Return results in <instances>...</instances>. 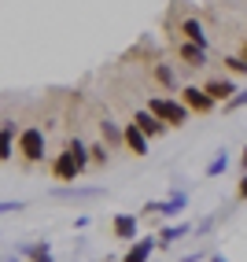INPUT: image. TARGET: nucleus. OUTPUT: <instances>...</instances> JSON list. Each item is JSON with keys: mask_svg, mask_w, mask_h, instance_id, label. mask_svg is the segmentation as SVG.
<instances>
[{"mask_svg": "<svg viewBox=\"0 0 247 262\" xmlns=\"http://www.w3.org/2000/svg\"><path fill=\"white\" fill-rule=\"evenodd\" d=\"M207 262H229V258H225V255H210Z\"/></svg>", "mask_w": 247, "mask_h": 262, "instance_id": "nucleus-28", "label": "nucleus"}, {"mask_svg": "<svg viewBox=\"0 0 247 262\" xmlns=\"http://www.w3.org/2000/svg\"><path fill=\"white\" fill-rule=\"evenodd\" d=\"M151 251H155V236H137V240H129V248H126V255H122V262H148Z\"/></svg>", "mask_w": 247, "mask_h": 262, "instance_id": "nucleus-13", "label": "nucleus"}, {"mask_svg": "<svg viewBox=\"0 0 247 262\" xmlns=\"http://www.w3.org/2000/svg\"><path fill=\"white\" fill-rule=\"evenodd\" d=\"M19 255L30 258V262H56V255H52V244H48V240H30V244H23Z\"/></svg>", "mask_w": 247, "mask_h": 262, "instance_id": "nucleus-17", "label": "nucleus"}, {"mask_svg": "<svg viewBox=\"0 0 247 262\" xmlns=\"http://www.w3.org/2000/svg\"><path fill=\"white\" fill-rule=\"evenodd\" d=\"M151 81L163 93H177L181 89V78H177V71H173V63H166V59H155L151 63Z\"/></svg>", "mask_w": 247, "mask_h": 262, "instance_id": "nucleus-11", "label": "nucleus"}, {"mask_svg": "<svg viewBox=\"0 0 247 262\" xmlns=\"http://www.w3.org/2000/svg\"><path fill=\"white\" fill-rule=\"evenodd\" d=\"M144 107H148L151 115H159L170 129H181L185 122H192V111L181 103V96H177V93H155V96H148Z\"/></svg>", "mask_w": 247, "mask_h": 262, "instance_id": "nucleus-1", "label": "nucleus"}, {"mask_svg": "<svg viewBox=\"0 0 247 262\" xmlns=\"http://www.w3.org/2000/svg\"><path fill=\"white\" fill-rule=\"evenodd\" d=\"M111 233L118 236V240H137V233H140V222L133 218V214H126V211H122V214H115V222H111Z\"/></svg>", "mask_w": 247, "mask_h": 262, "instance_id": "nucleus-16", "label": "nucleus"}, {"mask_svg": "<svg viewBox=\"0 0 247 262\" xmlns=\"http://www.w3.org/2000/svg\"><path fill=\"white\" fill-rule=\"evenodd\" d=\"M23 200H0V218H4V214H15V211H23Z\"/></svg>", "mask_w": 247, "mask_h": 262, "instance_id": "nucleus-23", "label": "nucleus"}, {"mask_svg": "<svg viewBox=\"0 0 247 262\" xmlns=\"http://www.w3.org/2000/svg\"><path fill=\"white\" fill-rule=\"evenodd\" d=\"M122 148H126L129 155H137V159H144V155L151 151V137L140 129L133 118H129L126 126H122Z\"/></svg>", "mask_w": 247, "mask_h": 262, "instance_id": "nucleus-8", "label": "nucleus"}, {"mask_svg": "<svg viewBox=\"0 0 247 262\" xmlns=\"http://www.w3.org/2000/svg\"><path fill=\"white\" fill-rule=\"evenodd\" d=\"M111 163V148L107 144H103V141H93L89 144V166H96V170H103V166H107Z\"/></svg>", "mask_w": 247, "mask_h": 262, "instance_id": "nucleus-19", "label": "nucleus"}, {"mask_svg": "<svg viewBox=\"0 0 247 262\" xmlns=\"http://www.w3.org/2000/svg\"><path fill=\"white\" fill-rule=\"evenodd\" d=\"M240 170H247V144H243V151H240Z\"/></svg>", "mask_w": 247, "mask_h": 262, "instance_id": "nucleus-27", "label": "nucleus"}, {"mask_svg": "<svg viewBox=\"0 0 247 262\" xmlns=\"http://www.w3.org/2000/svg\"><path fill=\"white\" fill-rule=\"evenodd\" d=\"M221 67L229 78H247V59L243 56H221Z\"/></svg>", "mask_w": 247, "mask_h": 262, "instance_id": "nucleus-20", "label": "nucleus"}, {"mask_svg": "<svg viewBox=\"0 0 247 262\" xmlns=\"http://www.w3.org/2000/svg\"><path fill=\"white\" fill-rule=\"evenodd\" d=\"M192 233V225L188 222H177V225H163V229L155 233V248H173L181 236H188Z\"/></svg>", "mask_w": 247, "mask_h": 262, "instance_id": "nucleus-15", "label": "nucleus"}, {"mask_svg": "<svg viewBox=\"0 0 247 262\" xmlns=\"http://www.w3.org/2000/svg\"><path fill=\"white\" fill-rule=\"evenodd\" d=\"M44 148H48V137L41 126H23L19 137H15V151L23 155V163L33 166V163H41L44 159Z\"/></svg>", "mask_w": 247, "mask_h": 262, "instance_id": "nucleus-2", "label": "nucleus"}, {"mask_svg": "<svg viewBox=\"0 0 247 262\" xmlns=\"http://www.w3.org/2000/svg\"><path fill=\"white\" fill-rule=\"evenodd\" d=\"M214 222H218V218H203V222H199V233H210V229H214Z\"/></svg>", "mask_w": 247, "mask_h": 262, "instance_id": "nucleus-25", "label": "nucleus"}, {"mask_svg": "<svg viewBox=\"0 0 247 262\" xmlns=\"http://www.w3.org/2000/svg\"><path fill=\"white\" fill-rule=\"evenodd\" d=\"M170 33L173 37H181V41H196V45H203V48H210V37H207V30H203V23L196 19L192 11H185L177 23H170Z\"/></svg>", "mask_w": 247, "mask_h": 262, "instance_id": "nucleus-3", "label": "nucleus"}, {"mask_svg": "<svg viewBox=\"0 0 247 262\" xmlns=\"http://www.w3.org/2000/svg\"><path fill=\"white\" fill-rule=\"evenodd\" d=\"M225 170H229V155H225V151H218L214 159L207 163V178H218V173H225Z\"/></svg>", "mask_w": 247, "mask_h": 262, "instance_id": "nucleus-21", "label": "nucleus"}, {"mask_svg": "<svg viewBox=\"0 0 247 262\" xmlns=\"http://www.w3.org/2000/svg\"><path fill=\"white\" fill-rule=\"evenodd\" d=\"M133 122L151 137V141H155V137H166V133H170V126H166V122L159 118V115H151L148 107H137V111H133Z\"/></svg>", "mask_w": 247, "mask_h": 262, "instance_id": "nucleus-12", "label": "nucleus"}, {"mask_svg": "<svg viewBox=\"0 0 247 262\" xmlns=\"http://www.w3.org/2000/svg\"><path fill=\"white\" fill-rule=\"evenodd\" d=\"M0 262H23V255H19V251H11V255H0Z\"/></svg>", "mask_w": 247, "mask_h": 262, "instance_id": "nucleus-26", "label": "nucleus"}, {"mask_svg": "<svg viewBox=\"0 0 247 262\" xmlns=\"http://www.w3.org/2000/svg\"><path fill=\"white\" fill-rule=\"evenodd\" d=\"M203 89H207V96L214 100V103H229V100L236 96V78H229V74L207 78V81H203Z\"/></svg>", "mask_w": 247, "mask_h": 262, "instance_id": "nucleus-10", "label": "nucleus"}, {"mask_svg": "<svg viewBox=\"0 0 247 262\" xmlns=\"http://www.w3.org/2000/svg\"><path fill=\"white\" fill-rule=\"evenodd\" d=\"M240 56H243V59H247V37H243V41H240Z\"/></svg>", "mask_w": 247, "mask_h": 262, "instance_id": "nucleus-29", "label": "nucleus"}, {"mask_svg": "<svg viewBox=\"0 0 247 262\" xmlns=\"http://www.w3.org/2000/svg\"><path fill=\"white\" fill-rule=\"evenodd\" d=\"M236 203H247V170L240 173V181H236Z\"/></svg>", "mask_w": 247, "mask_h": 262, "instance_id": "nucleus-24", "label": "nucleus"}, {"mask_svg": "<svg viewBox=\"0 0 247 262\" xmlns=\"http://www.w3.org/2000/svg\"><path fill=\"white\" fill-rule=\"evenodd\" d=\"M15 118H4L0 122V163H8L11 155H15Z\"/></svg>", "mask_w": 247, "mask_h": 262, "instance_id": "nucleus-18", "label": "nucleus"}, {"mask_svg": "<svg viewBox=\"0 0 247 262\" xmlns=\"http://www.w3.org/2000/svg\"><path fill=\"white\" fill-rule=\"evenodd\" d=\"M48 173H52V181H59V185H74L81 178V166L74 163V155H70L66 148L52 155V163H48Z\"/></svg>", "mask_w": 247, "mask_h": 262, "instance_id": "nucleus-4", "label": "nucleus"}, {"mask_svg": "<svg viewBox=\"0 0 247 262\" xmlns=\"http://www.w3.org/2000/svg\"><path fill=\"white\" fill-rule=\"evenodd\" d=\"M185 207H188V192L173 188L166 200H148V203H144V214H163V218H173V214H181Z\"/></svg>", "mask_w": 247, "mask_h": 262, "instance_id": "nucleus-9", "label": "nucleus"}, {"mask_svg": "<svg viewBox=\"0 0 247 262\" xmlns=\"http://www.w3.org/2000/svg\"><path fill=\"white\" fill-rule=\"evenodd\" d=\"M243 107H247V89H243V93L236 89V96L225 103V111H243Z\"/></svg>", "mask_w": 247, "mask_h": 262, "instance_id": "nucleus-22", "label": "nucleus"}, {"mask_svg": "<svg viewBox=\"0 0 247 262\" xmlns=\"http://www.w3.org/2000/svg\"><path fill=\"white\" fill-rule=\"evenodd\" d=\"M52 200H63V203H93V200H103V188L100 185H59V188H52Z\"/></svg>", "mask_w": 247, "mask_h": 262, "instance_id": "nucleus-6", "label": "nucleus"}, {"mask_svg": "<svg viewBox=\"0 0 247 262\" xmlns=\"http://www.w3.org/2000/svg\"><path fill=\"white\" fill-rule=\"evenodd\" d=\"M173 56H177L181 67H188V71H203V67L210 63V48H203V45H196V41H181V37H177V45H173Z\"/></svg>", "mask_w": 247, "mask_h": 262, "instance_id": "nucleus-5", "label": "nucleus"}, {"mask_svg": "<svg viewBox=\"0 0 247 262\" xmlns=\"http://www.w3.org/2000/svg\"><path fill=\"white\" fill-rule=\"evenodd\" d=\"M177 96H181V103H185V107H188L192 115H210V111L218 107V103L207 96V89H203V85H192V81H188V85H181V89H177Z\"/></svg>", "mask_w": 247, "mask_h": 262, "instance_id": "nucleus-7", "label": "nucleus"}, {"mask_svg": "<svg viewBox=\"0 0 247 262\" xmlns=\"http://www.w3.org/2000/svg\"><path fill=\"white\" fill-rule=\"evenodd\" d=\"M100 141L107 144L111 151H118V148H122V126H118V122H115L107 111L100 115Z\"/></svg>", "mask_w": 247, "mask_h": 262, "instance_id": "nucleus-14", "label": "nucleus"}]
</instances>
